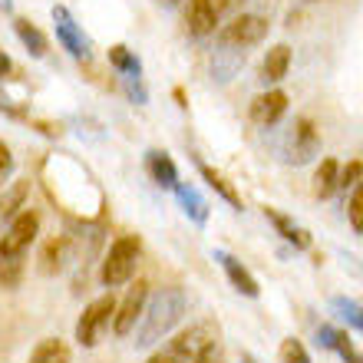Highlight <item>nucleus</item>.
I'll return each instance as SVG.
<instances>
[{"instance_id":"obj_33","label":"nucleus","mask_w":363,"mask_h":363,"mask_svg":"<svg viewBox=\"0 0 363 363\" xmlns=\"http://www.w3.org/2000/svg\"><path fill=\"white\" fill-rule=\"evenodd\" d=\"M211 7H215V13H218L221 20L228 17V13H235V10L241 7V4H245V0H208Z\"/></svg>"},{"instance_id":"obj_13","label":"nucleus","mask_w":363,"mask_h":363,"mask_svg":"<svg viewBox=\"0 0 363 363\" xmlns=\"http://www.w3.org/2000/svg\"><path fill=\"white\" fill-rule=\"evenodd\" d=\"M69 261H73V238L60 235V238L47 241V248L40 255V271H43V274H60Z\"/></svg>"},{"instance_id":"obj_20","label":"nucleus","mask_w":363,"mask_h":363,"mask_svg":"<svg viewBox=\"0 0 363 363\" xmlns=\"http://www.w3.org/2000/svg\"><path fill=\"white\" fill-rule=\"evenodd\" d=\"M30 363H69V347L60 340V337H47L33 347Z\"/></svg>"},{"instance_id":"obj_21","label":"nucleus","mask_w":363,"mask_h":363,"mask_svg":"<svg viewBox=\"0 0 363 363\" xmlns=\"http://www.w3.org/2000/svg\"><path fill=\"white\" fill-rule=\"evenodd\" d=\"M317 340H320L327 350H337V354L344 357L347 363H363V357L357 354L354 347H350V340H347L340 330H334V327H320V330H317Z\"/></svg>"},{"instance_id":"obj_26","label":"nucleus","mask_w":363,"mask_h":363,"mask_svg":"<svg viewBox=\"0 0 363 363\" xmlns=\"http://www.w3.org/2000/svg\"><path fill=\"white\" fill-rule=\"evenodd\" d=\"M330 304H334V311H337L340 317H344L347 324L357 327V330L363 334V307H360V304H354V301H347V297H334Z\"/></svg>"},{"instance_id":"obj_36","label":"nucleus","mask_w":363,"mask_h":363,"mask_svg":"<svg viewBox=\"0 0 363 363\" xmlns=\"http://www.w3.org/2000/svg\"><path fill=\"white\" fill-rule=\"evenodd\" d=\"M0 10H4V13H10V10H13V0H0Z\"/></svg>"},{"instance_id":"obj_2","label":"nucleus","mask_w":363,"mask_h":363,"mask_svg":"<svg viewBox=\"0 0 363 363\" xmlns=\"http://www.w3.org/2000/svg\"><path fill=\"white\" fill-rule=\"evenodd\" d=\"M139 255H143V245H139V238H135V235H123V238H116L113 245H109V251H106L103 271H99L103 284L106 287L125 284V281L135 274Z\"/></svg>"},{"instance_id":"obj_15","label":"nucleus","mask_w":363,"mask_h":363,"mask_svg":"<svg viewBox=\"0 0 363 363\" xmlns=\"http://www.w3.org/2000/svg\"><path fill=\"white\" fill-rule=\"evenodd\" d=\"M287 69H291V47H287V43H277V47L268 50V57H264L261 79H264V83H281V79L287 77Z\"/></svg>"},{"instance_id":"obj_30","label":"nucleus","mask_w":363,"mask_h":363,"mask_svg":"<svg viewBox=\"0 0 363 363\" xmlns=\"http://www.w3.org/2000/svg\"><path fill=\"white\" fill-rule=\"evenodd\" d=\"M281 357H284V363H311L304 354V347L297 344V340H287V344L281 347Z\"/></svg>"},{"instance_id":"obj_28","label":"nucleus","mask_w":363,"mask_h":363,"mask_svg":"<svg viewBox=\"0 0 363 363\" xmlns=\"http://www.w3.org/2000/svg\"><path fill=\"white\" fill-rule=\"evenodd\" d=\"M123 86H125V96H129L135 106L149 103V93H145V86H143V77H123Z\"/></svg>"},{"instance_id":"obj_19","label":"nucleus","mask_w":363,"mask_h":363,"mask_svg":"<svg viewBox=\"0 0 363 363\" xmlns=\"http://www.w3.org/2000/svg\"><path fill=\"white\" fill-rule=\"evenodd\" d=\"M13 33H17V40L30 50V57H37V60L47 57V37H43V30L33 27L30 20H23V17L13 20Z\"/></svg>"},{"instance_id":"obj_29","label":"nucleus","mask_w":363,"mask_h":363,"mask_svg":"<svg viewBox=\"0 0 363 363\" xmlns=\"http://www.w3.org/2000/svg\"><path fill=\"white\" fill-rule=\"evenodd\" d=\"M363 175V165L360 162H350L347 169H340V179H337V189L347 191V189H357V179Z\"/></svg>"},{"instance_id":"obj_16","label":"nucleus","mask_w":363,"mask_h":363,"mask_svg":"<svg viewBox=\"0 0 363 363\" xmlns=\"http://www.w3.org/2000/svg\"><path fill=\"white\" fill-rule=\"evenodd\" d=\"M241 63H245V53H241V50L218 47L215 57H211V77L218 79V83H228V79L241 69Z\"/></svg>"},{"instance_id":"obj_34","label":"nucleus","mask_w":363,"mask_h":363,"mask_svg":"<svg viewBox=\"0 0 363 363\" xmlns=\"http://www.w3.org/2000/svg\"><path fill=\"white\" fill-rule=\"evenodd\" d=\"M0 113H7V116H13V119H17V116H23V109H17V106L10 103L7 93H0Z\"/></svg>"},{"instance_id":"obj_35","label":"nucleus","mask_w":363,"mask_h":363,"mask_svg":"<svg viewBox=\"0 0 363 363\" xmlns=\"http://www.w3.org/2000/svg\"><path fill=\"white\" fill-rule=\"evenodd\" d=\"M10 69H13V63H10V57H7V53H4V50H0V79L7 77Z\"/></svg>"},{"instance_id":"obj_7","label":"nucleus","mask_w":363,"mask_h":363,"mask_svg":"<svg viewBox=\"0 0 363 363\" xmlns=\"http://www.w3.org/2000/svg\"><path fill=\"white\" fill-rule=\"evenodd\" d=\"M53 27H57V40L60 47L67 50L73 60H93V47H89V37L83 33L73 13L67 7H53Z\"/></svg>"},{"instance_id":"obj_38","label":"nucleus","mask_w":363,"mask_h":363,"mask_svg":"<svg viewBox=\"0 0 363 363\" xmlns=\"http://www.w3.org/2000/svg\"><path fill=\"white\" fill-rule=\"evenodd\" d=\"M248 363H255V360H248Z\"/></svg>"},{"instance_id":"obj_1","label":"nucleus","mask_w":363,"mask_h":363,"mask_svg":"<svg viewBox=\"0 0 363 363\" xmlns=\"http://www.w3.org/2000/svg\"><path fill=\"white\" fill-rule=\"evenodd\" d=\"M189 311V297L182 287H162L145 301L143 314H139V327H135V347H152L162 337H169L175 327L182 324V317Z\"/></svg>"},{"instance_id":"obj_32","label":"nucleus","mask_w":363,"mask_h":363,"mask_svg":"<svg viewBox=\"0 0 363 363\" xmlns=\"http://www.w3.org/2000/svg\"><path fill=\"white\" fill-rule=\"evenodd\" d=\"M10 172H13V155H10L7 145L0 143V185L10 179Z\"/></svg>"},{"instance_id":"obj_12","label":"nucleus","mask_w":363,"mask_h":363,"mask_svg":"<svg viewBox=\"0 0 363 363\" xmlns=\"http://www.w3.org/2000/svg\"><path fill=\"white\" fill-rule=\"evenodd\" d=\"M215 261H221V268H225V274H228V281L235 284V291L245 297H258V281L251 277V271L241 264L238 258H231L228 251H215Z\"/></svg>"},{"instance_id":"obj_14","label":"nucleus","mask_w":363,"mask_h":363,"mask_svg":"<svg viewBox=\"0 0 363 363\" xmlns=\"http://www.w3.org/2000/svg\"><path fill=\"white\" fill-rule=\"evenodd\" d=\"M145 169H149V175H152L155 185L175 191V185H179V169H175V162L165 152H159V149L145 152Z\"/></svg>"},{"instance_id":"obj_37","label":"nucleus","mask_w":363,"mask_h":363,"mask_svg":"<svg viewBox=\"0 0 363 363\" xmlns=\"http://www.w3.org/2000/svg\"><path fill=\"white\" fill-rule=\"evenodd\" d=\"M165 4H179V0H165Z\"/></svg>"},{"instance_id":"obj_25","label":"nucleus","mask_w":363,"mask_h":363,"mask_svg":"<svg viewBox=\"0 0 363 363\" xmlns=\"http://www.w3.org/2000/svg\"><path fill=\"white\" fill-rule=\"evenodd\" d=\"M27 191H30L27 182H13V185L0 195V218H13V215H17V208H23Z\"/></svg>"},{"instance_id":"obj_23","label":"nucleus","mask_w":363,"mask_h":363,"mask_svg":"<svg viewBox=\"0 0 363 363\" xmlns=\"http://www.w3.org/2000/svg\"><path fill=\"white\" fill-rule=\"evenodd\" d=\"M195 165H199V172H201V179L208 182V185H211V189H215V191H218L221 199L228 201V205H235V208H241V199H238V191L231 189L228 182L221 179V175H218V172H215V169H211V165H205V162H201V159H195Z\"/></svg>"},{"instance_id":"obj_22","label":"nucleus","mask_w":363,"mask_h":363,"mask_svg":"<svg viewBox=\"0 0 363 363\" xmlns=\"http://www.w3.org/2000/svg\"><path fill=\"white\" fill-rule=\"evenodd\" d=\"M337 179H340V165L337 159H324L320 169L314 172V195L317 199H330L337 191Z\"/></svg>"},{"instance_id":"obj_31","label":"nucleus","mask_w":363,"mask_h":363,"mask_svg":"<svg viewBox=\"0 0 363 363\" xmlns=\"http://www.w3.org/2000/svg\"><path fill=\"white\" fill-rule=\"evenodd\" d=\"M218 360H221V354H218V347H215V340H211V344L201 347V350L191 357L189 363H218Z\"/></svg>"},{"instance_id":"obj_8","label":"nucleus","mask_w":363,"mask_h":363,"mask_svg":"<svg viewBox=\"0 0 363 363\" xmlns=\"http://www.w3.org/2000/svg\"><path fill=\"white\" fill-rule=\"evenodd\" d=\"M116 314V297L113 294H103L96 297L93 304L83 311V317H79L77 324V340L83 347H96V340H99V334H103V327L113 320Z\"/></svg>"},{"instance_id":"obj_17","label":"nucleus","mask_w":363,"mask_h":363,"mask_svg":"<svg viewBox=\"0 0 363 363\" xmlns=\"http://www.w3.org/2000/svg\"><path fill=\"white\" fill-rule=\"evenodd\" d=\"M175 199H179L182 211H185L195 225H205V221H208V205H205V199L199 195L195 185H175Z\"/></svg>"},{"instance_id":"obj_27","label":"nucleus","mask_w":363,"mask_h":363,"mask_svg":"<svg viewBox=\"0 0 363 363\" xmlns=\"http://www.w3.org/2000/svg\"><path fill=\"white\" fill-rule=\"evenodd\" d=\"M347 215H350V225H354L357 231H363V182L354 189V195H350V205H347Z\"/></svg>"},{"instance_id":"obj_5","label":"nucleus","mask_w":363,"mask_h":363,"mask_svg":"<svg viewBox=\"0 0 363 363\" xmlns=\"http://www.w3.org/2000/svg\"><path fill=\"white\" fill-rule=\"evenodd\" d=\"M211 340H215V337H208V327L199 324V327H191V330H185V334L172 337L162 350H155V354L149 357V363H189L191 357L199 354L201 347H208Z\"/></svg>"},{"instance_id":"obj_4","label":"nucleus","mask_w":363,"mask_h":363,"mask_svg":"<svg viewBox=\"0 0 363 363\" xmlns=\"http://www.w3.org/2000/svg\"><path fill=\"white\" fill-rule=\"evenodd\" d=\"M264 37H268V20L258 13H241V17H231L225 27H218V47L241 50V53L261 43Z\"/></svg>"},{"instance_id":"obj_3","label":"nucleus","mask_w":363,"mask_h":363,"mask_svg":"<svg viewBox=\"0 0 363 363\" xmlns=\"http://www.w3.org/2000/svg\"><path fill=\"white\" fill-rule=\"evenodd\" d=\"M40 231V215L37 211H20L10 218V228L4 231V238H0V261H23L27 248L33 245Z\"/></svg>"},{"instance_id":"obj_24","label":"nucleus","mask_w":363,"mask_h":363,"mask_svg":"<svg viewBox=\"0 0 363 363\" xmlns=\"http://www.w3.org/2000/svg\"><path fill=\"white\" fill-rule=\"evenodd\" d=\"M109 63L119 69V77H143V63L129 47H113L109 50Z\"/></svg>"},{"instance_id":"obj_18","label":"nucleus","mask_w":363,"mask_h":363,"mask_svg":"<svg viewBox=\"0 0 363 363\" xmlns=\"http://www.w3.org/2000/svg\"><path fill=\"white\" fill-rule=\"evenodd\" d=\"M264 215H268V221L274 225L277 235H281L284 241H291V245H294V248H301V251L311 248V235H307L301 225H294V221L287 218V215H281V211H274V208H268Z\"/></svg>"},{"instance_id":"obj_10","label":"nucleus","mask_w":363,"mask_h":363,"mask_svg":"<svg viewBox=\"0 0 363 363\" xmlns=\"http://www.w3.org/2000/svg\"><path fill=\"white\" fill-rule=\"evenodd\" d=\"M284 113H287V93H281V89H268V93L251 99V123L274 125V123H281Z\"/></svg>"},{"instance_id":"obj_11","label":"nucleus","mask_w":363,"mask_h":363,"mask_svg":"<svg viewBox=\"0 0 363 363\" xmlns=\"http://www.w3.org/2000/svg\"><path fill=\"white\" fill-rule=\"evenodd\" d=\"M221 17L215 13V7H211L208 0H189V10H185V30H189L191 37H211L215 30H218Z\"/></svg>"},{"instance_id":"obj_9","label":"nucleus","mask_w":363,"mask_h":363,"mask_svg":"<svg viewBox=\"0 0 363 363\" xmlns=\"http://www.w3.org/2000/svg\"><path fill=\"white\" fill-rule=\"evenodd\" d=\"M145 301H149V284H145V281H135V284L125 291L123 304L116 307V314H113V330L116 334L125 337L129 330H133L135 320H139V314H143Z\"/></svg>"},{"instance_id":"obj_6","label":"nucleus","mask_w":363,"mask_h":363,"mask_svg":"<svg viewBox=\"0 0 363 363\" xmlns=\"http://www.w3.org/2000/svg\"><path fill=\"white\" fill-rule=\"evenodd\" d=\"M320 152V135H317L314 123L307 119V116H301V119H294V125H291V133H287V162L291 165H307L314 162V155Z\"/></svg>"}]
</instances>
